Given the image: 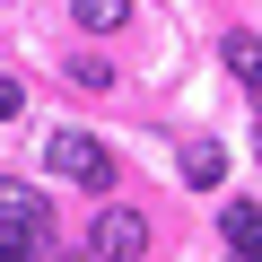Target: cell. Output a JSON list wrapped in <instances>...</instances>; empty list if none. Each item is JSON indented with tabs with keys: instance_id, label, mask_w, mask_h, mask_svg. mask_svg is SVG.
Wrapping results in <instances>:
<instances>
[{
	"instance_id": "cell-3",
	"label": "cell",
	"mask_w": 262,
	"mask_h": 262,
	"mask_svg": "<svg viewBox=\"0 0 262 262\" xmlns=\"http://www.w3.org/2000/svg\"><path fill=\"white\" fill-rule=\"evenodd\" d=\"M88 253H96V262H140V253H149V219H140V210H105V219L88 227Z\"/></svg>"
},
{
	"instance_id": "cell-9",
	"label": "cell",
	"mask_w": 262,
	"mask_h": 262,
	"mask_svg": "<svg viewBox=\"0 0 262 262\" xmlns=\"http://www.w3.org/2000/svg\"><path fill=\"white\" fill-rule=\"evenodd\" d=\"M0 262H27V253H9V245H0Z\"/></svg>"
},
{
	"instance_id": "cell-1",
	"label": "cell",
	"mask_w": 262,
	"mask_h": 262,
	"mask_svg": "<svg viewBox=\"0 0 262 262\" xmlns=\"http://www.w3.org/2000/svg\"><path fill=\"white\" fill-rule=\"evenodd\" d=\"M44 166H53V175H70L79 192H114V149L96 140V131H70V122H61L53 140H44Z\"/></svg>"
},
{
	"instance_id": "cell-7",
	"label": "cell",
	"mask_w": 262,
	"mask_h": 262,
	"mask_svg": "<svg viewBox=\"0 0 262 262\" xmlns=\"http://www.w3.org/2000/svg\"><path fill=\"white\" fill-rule=\"evenodd\" d=\"M219 61H227L245 88H262V35H227V44H219Z\"/></svg>"
},
{
	"instance_id": "cell-6",
	"label": "cell",
	"mask_w": 262,
	"mask_h": 262,
	"mask_svg": "<svg viewBox=\"0 0 262 262\" xmlns=\"http://www.w3.org/2000/svg\"><path fill=\"white\" fill-rule=\"evenodd\" d=\"M227 175V149L219 140H184V184H219Z\"/></svg>"
},
{
	"instance_id": "cell-8",
	"label": "cell",
	"mask_w": 262,
	"mask_h": 262,
	"mask_svg": "<svg viewBox=\"0 0 262 262\" xmlns=\"http://www.w3.org/2000/svg\"><path fill=\"white\" fill-rule=\"evenodd\" d=\"M18 105H27V88H18V79H9V70H0V122H9V114H18Z\"/></svg>"
},
{
	"instance_id": "cell-4",
	"label": "cell",
	"mask_w": 262,
	"mask_h": 262,
	"mask_svg": "<svg viewBox=\"0 0 262 262\" xmlns=\"http://www.w3.org/2000/svg\"><path fill=\"white\" fill-rule=\"evenodd\" d=\"M227 245H236V262H262V201H227Z\"/></svg>"
},
{
	"instance_id": "cell-5",
	"label": "cell",
	"mask_w": 262,
	"mask_h": 262,
	"mask_svg": "<svg viewBox=\"0 0 262 262\" xmlns=\"http://www.w3.org/2000/svg\"><path fill=\"white\" fill-rule=\"evenodd\" d=\"M70 18L88 35H114V27H131V0H70Z\"/></svg>"
},
{
	"instance_id": "cell-2",
	"label": "cell",
	"mask_w": 262,
	"mask_h": 262,
	"mask_svg": "<svg viewBox=\"0 0 262 262\" xmlns=\"http://www.w3.org/2000/svg\"><path fill=\"white\" fill-rule=\"evenodd\" d=\"M44 227H53L44 192H35V184H18V175H0V245H9V253H35V245H44Z\"/></svg>"
},
{
	"instance_id": "cell-10",
	"label": "cell",
	"mask_w": 262,
	"mask_h": 262,
	"mask_svg": "<svg viewBox=\"0 0 262 262\" xmlns=\"http://www.w3.org/2000/svg\"><path fill=\"white\" fill-rule=\"evenodd\" d=\"M253 105H262V88H253Z\"/></svg>"
}]
</instances>
